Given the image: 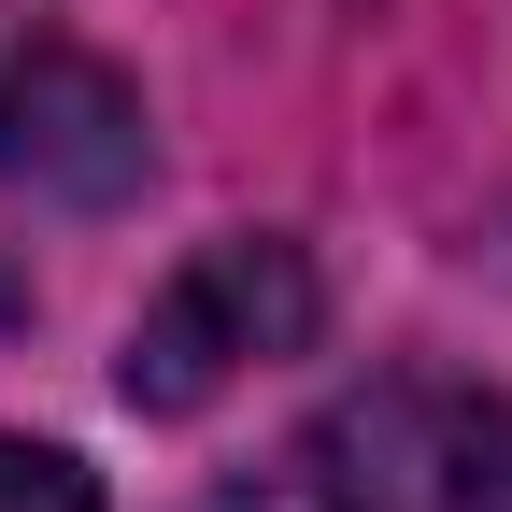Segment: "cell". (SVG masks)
<instances>
[{"mask_svg":"<svg viewBox=\"0 0 512 512\" xmlns=\"http://www.w3.org/2000/svg\"><path fill=\"white\" fill-rule=\"evenodd\" d=\"M214 512H512V399L456 370H384Z\"/></svg>","mask_w":512,"mask_h":512,"instance_id":"1","label":"cell"},{"mask_svg":"<svg viewBox=\"0 0 512 512\" xmlns=\"http://www.w3.org/2000/svg\"><path fill=\"white\" fill-rule=\"evenodd\" d=\"M313 328H328V285H313V256H299L285 228L200 242V256L143 299V328H128V356H114V399H128V413H214L242 370L313 356Z\"/></svg>","mask_w":512,"mask_h":512,"instance_id":"2","label":"cell"},{"mask_svg":"<svg viewBox=\"0 0 512 512\" xmlns=\"http://www.w3.org/2000/svg\"><path fill=\"white\" fill-rule=\"evenodd\" d=\"M143 171H157L143 86H128L114 57H86L72 29H43V15L0 0V185L72 200V214H114Z\"/></svg>","mask_w":512,"mask_h":512,"instance_id":"3","label":"cell"},{"mask_svg":"<svg viewBox=\"0 0 512 512\" xmlns=\"http://www.w3.org/2000/svg\"><path fill=\"white\" fill-rule=\"evenodd\" d=\"M0 512H100L86 456H57V441H15L0 427Z\"/></svg>","mask_w":512,"mask_h":512,"instance_id":"4","label":"cell"},{"mask_svg":"<svg viewBox=\"0 0 512 512\" xmlns=\"http://www.w3.org/2000/svg\"><path fill=\"white\" fill-rule=\"evenodd\" d=\"M0 313H29V285H0Z\"/></svg>","mask_w":512,"mask_h":512,"instance_id":"5","label":"cell"}]
</instances>
